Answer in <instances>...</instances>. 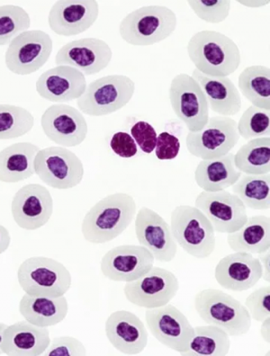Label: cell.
Wrapping results in <instances>:
<instances>
[{
    "mask_svg": "<svg viewBox=\"0 0 270 356\" xmlns=\"http://www.w3.org/2000/svg\"><path fill=\"white\" fill-rule=\"evenodd\" d=\"M137 207L133 196L115 193L98 201L83 220V237L92 244H105L119 237L134 222Z\"/></svg>",
    "mask_w": 270,
    "mask_h": 356,
    "instance_id": "obj_1",
    "label": "cell"
},
{
    "mask_svg": "<svg viewBox=\"0 0 270 356\" xmlns=\"http://www.w3.org/2000/svg\"><path fill=\"white\" fill-rule=\"evenodd\" d=\"M196 70L209 76H229L240 67L241 51L233 40L217 31L195 33L186 46Z\"/></svg>",
    "mask_w": 270,
    "mask_h": 356,
    "instance_id": "obj_2",
    "label": "cell"
},
{
    "mask_svg": "<svg viewBox=\"0 0 270 356\" xmlns=\"http://www.w3.org/2000/svg\"><path fill=\"white\" fill-rule=\"evenodd\" d=\"M177 15L165 6H144L121 21L122 40L134 46H150L164 41L176 30Z\"/></svg>",
    "mask_w": 270,
    "mask_h": 356,
    "instance_id": "obj_3",
    "label": "cell"
},
{
    "mask_svg": "<svg viewBox=\"0 0 270 356\" xmlns=\"http://www.w3.org/2000/svg\"><path fill=\"white\" fill-rule=\"evenodd\" d=\"M195 309L205 323L223 328L229 336H244L251 330L253 319L246 307L225 291H199L195 296Z\"/></svg>",
    "mask_w": 270,
    "mask_h": 356,
    "instance_id": "obj_4",
    "label": "cell"
},
{
    "mask_svg": "<svg viewBox=\"0 0 270 356\" xmlns=\"http://www.w3.org/2000/svg\"><path fill=\"white\" fill-rule=\"evenodd\" d=\"M170 229L177 244L195 259H204L216 250V232L199 209L180 205L170 216Z\"/></svg>",
    "mask_w": 270,
    "mask_h": 356,
    "instance_id": "obj_5",
    "label": "cell"
},
{
    "mask_svg": "<svg viewBox=\"0 0 270 356\" xmlns=\"http://www.w3.org/2000/svg\"><path fill=\"white\" fill-rule=\"evenodd\" d=\"M17 279L24 293L32 296H64L72 284V276L65 266L46 257L24 260L18 268Z\"/></svg>",
    "mask_w": 270,
    "mask_h": 356,
    "instance_id": "obj_6",
    "label": "cell"
},
{
    "mask_svg": "<svg viewBox=\"0 0 270 356\" xmlns=\"http://www.w3.org/2000/svg\"><path fill=\"white\" fill-rule=\"evenodd\" d=\"M134 92V82L129 76H105L87 86L84 94L77 100V106L87 115H109L124 108Z\"/></svg>",
    "mask_w": 270,
    "mask_h": 356,
    "instance_id": "obj_7",
    "label": "cell"
},
{
    "mask_svg": "<svg viewBox=\"0 0 270 356\" xmlns=\"http://www.w3.org/2000/svg\"><path fill=\"white\" fill-rule=\"evenodd\" d=\"M33 167L40 179L54 189L74 188L84 177L81 159L64 147L51 146L40 149Z\"/></svg>",
    "mask_w": 270,
    "mask_h": 356,
    "instance_id": "obj_8",
    "label": "cell"
},
{
    "mask_svg": "<svg viewBox=\"0 0 270 356\" xmlns=\"http://www.w3.org/2000/svg\"><path fill=\"white\" fill-rule=\"evenodd\" d=\"M237 122L227 116H214L201 131L186 135V148L192 156L213 159L228 154L240 140Z\"/></svg>",
    "mask_w": 270,
    "mask_h": 356,
    "instance_id": "obj_9",
    "label": "cell"
},
{
    "mask_svg": "<svg viewBox=\"0 0 270 356\" xmlns=\"http://www.w3.org/2000/svg\"><path fill=\"white\" fill-rule=\"evenodd\" d=\"M53 48V40L47 33L26 31L9 44L5 54L6 66L15 75L32 74L47 63Z\"/></svg>",
    "mask_w": 270,
    "mask_h": 356,
    "instance_id": "obj_10",
    "label": "cell"
},
{
    "mask_svg": "<svg viewBox=\"0 0 270 356\" xmlns=\"http://www.w3.org/2000/svg\"><path fill=\"white\" fill-rule=\"evenodd\" d=\"M171 106L177 118L189 131L196 133L209 120V106L207 97L192 76L181 73L175 76L170 87Z\"/></svg>",
    "mask_w": 270,
    "mask_h": 356,
    "instance_id": "obj_11",
    "label": "cell"
},
{
    "mask_svg": "<svg viewBox=\"0 0 270 356\" xmlns=\"http://www.w3.org/2000/svg\"><path fill=\"white\" fill-rule=\"evenodd\" d=\"M145 321L152 336L175 352L185 354L195 336V328L177 307L168 303L159 308L148 309Z\"/></svg>",
    "mask_w": 270,
    "mask_h": 356,
    "instance_id": "obj_12",
    "label": "cell"
},
{
    "mask_svg": "<svg viewBox=\"0 0 270 356\" xmlns=\"http://www.w3.org/2000/svg\"><path fill=\"white\" fill-rule=\"evenodd\" d=\"M179 290L180 282L173 272L153 266L143 277L127 282L124 293L129 302L148 309L167 305Z\"/></svg>",
    "mask_w": 270,
    "mask_h": 356,
    "instance_id": "obj_13",
    "label": "cell"
},
{
    "mask_svg": "<svg viewBox=\"0 0 270 356\" xmlns=\"http://www.w3.org/2000/svg\"><path fill=\"white\" fill-rule=\"evenodd\" d=\"M195 207L210 220L214 232L233 233L247 222V208L235 193L223 190L220 192H202L196 199Z\"/></svg>",
    "mask_w": 270,
    "mask_h": 356,
    "instance_id": "obj_14",
    "label": "cell"
},
{
    "mask_svg": "<svg viewBox=\"0 0 270 356\" xmlns=\"http://www.w3.org/2000/svg\"><path fill=\"white\" fill-rule=\"evenodd\" d=\"M154 257L143 245H122L107 251L100 263L101 272L113 282H133L143 277L154 265Z\"/></svg>",
    "mask_w": 270,
    "mask_h": 356,
    "instance_id": "obj_15",
    "label": "cell"
},
{
    "mask_svg": "<svg viewBox=\"0 0 270 356\" xmlns=\"http://www.w3.org/2000/svg\"><path fill=\"white\" fill-rule=\"evenodd\" d=\"M41 125L46 137L64 148L81 145L88 135L84 115L69 104H57L48 107L42 113Z\"/></svg>",
    "mask_w": 270,
    "mask_h": 356,
    "instance_id": "obj_16",
    "label": "cell"
},
{
    "mask_svg": "<svg viewBox=\"0 0 270 356\" xmlns=\"http://www.w3.org/2000/svg\"><path fill=\"white\" fill-rule=\"evenodd\" d=\"M15 222L26 230L41 229L54 213V200L50 191L39 184H29L18 190L11 204Z\"/></svg>",
    "mask_w": 270,
    "mask_h": 356,
    "instance_id": "obj_17",
    "label": "cell"
},
{
    "mask_svg": "<svg viewBox=\"0 0 270 356\" xmlns=\"http://www.w3.org/2000/svg\"><path fill=\"white\" fill-rule=\"evenodd\" d=\"M112 57L111 48L103 40L82 38L63 45L55 56V63L76 67L85 76H91L105 70Z\"/></svg>",
    "mask_w": 270,
    "mask_h": 356,
    "instance_id": "obj_18",
    "label": "cell"
},
{
    "mask_svg": "<svg viewBox=\"0 0 270 356\" xmlns=\"http://www.w3.org/2000/svg\"><path fill=\"white\" fill-rule=\"evenodd\" d=\"M135 234L140 245L148 248L155 260L170 262L176 257L177 244L170 226L152 209L143 207L138 211Z\"/></svg>",
    "mask_w": 270,
    "mask_h": 356,
    "instance_id": "obj_19",
    "label": "cell"
},
{
    "mask_svg": "<svg viewBox=\"0 0 270 356\" xmlns=\"http://www.w3.org/2000/svg\"><path fill=\"white\" fill-rule=\"evenodd\" d=\"M98 14L100 6L95 0H60L51 7L48 24L56 35L70 38L90 29Z\"/></svg>",
    "mask_w": 270,
    "mask_h": 356,
    "instance_id": "obj_20",
    "label": "cell"
},
{
    "mask_svg": "<svg viewBox=\"0 0 270 356\" xmlns=\"http://www.w3.org/2000/svg\"><path fill=\"white\" fill-rule=\"evenodd\" d=\"M87 79L76 67L59 65L46 70L36 81L42 99L58 104L78 100L87 88Z\"/></svg>",
    "mask_w": 270,
    "mask_h": 356,
    "instance_id": "obj_21",
    "label": "cell"
},
{
    "mask_svg": "<svg viewBox=\"0 0 270 356\" xmlns=\"http://www.w3.org/2000/svg\"><path fill=\"white\" fill-rule=\"evenodd\" d=\"M260 261L253 254L235 252L219 261L214 270V277L223 289L244 291L255 286L262 278Z\"/></svg>",
    "mask_w": 270,
    "mask_h": 356,
    "instance_id": "obj_22",
    "label": "cell"
},
{
    "mask_svg": "<svg viewBox=\"0 0 270 356\" xmlns=\"http://www.w3.org/2000/svg\"><path fill=\"white\" fill-rule=\"evenodd\" d=\"M106 334L111 345L125 355H137L148 345V331L141 318L127 311L113 312L106 319Z\"/></svg>",
    "mask_w": 270,
    "mask_h": 356,
    "instance_id": "obj_23",
    "label": "cell"
},
{
    "mask_svg": "<svg viewBox=\"0 0 270 356\" xmlns=\"http://www.w3.org/2000/svg\"><path fill=\"white\" fill-rule=\"evenodd\" d=\"M50 343L47 327L18 321L6 328L1 351L9 356H40L45 354Z\"/></svg>",
    "mask_w": 270,
    "mask_h": 356,
    "instance_id": "obj_24",
    "label": "cell"
},
{
    "mask_svg": "<svg viewBox=\"0 0 270 356\" xmlns=\"http://www.w3.org/2000/svg\"><path fill=\"white\" fill-rule=\"evenodd\" d=\"M192 78L200 86L212 111L227 118L241 111L240 92L228 76H209L195 70Z\"/></svg>",
    "mask_w": 270,
    "mask_h": 356,
    "instance_id": "obj_25",
    "label": "cell"
},
{
    "mask_svg": "<svg viewBox=\"0 0 270 356\" xmlns=\"http://www.w3.org/2000/svg\"><path fill=\"white\" fill-rule=\"evenodd\" d=\"M235 154H228L199 162L195 171V180L202 191L220 192L235 185L241 177L235 168Z\"/></svg>",
    "mask_w": 270,
    "mask_h": 356,
    "instance_id": "obj_26",
    "label": "cell"
},
{
    "mask_svg": "<svg viewBox=\"0 0 270 356\" xmlns=\"http://www.w3.org/2000/svg\"><path fill=\"white\" fill-rule=\"evenodd\" d=\"M38 146L31 143L12 144L0 152V181L18 183L35 175V159Z\"/></svg>",
    "mask_w": 270,
    "mask_h": 356,
    "instance_id": "obj_27",
    "label": "cell"
},
{
    "mask_svg": "<svg viewBox=\"0 0 270 356\" xmlns=\"http://www.w3.org/2000/svg\"><path fill=\"white\" fill-rule=\"evenodd\" d=\"M19 312L29 323L48 327L60 324L65 319L69 305L64 296L48 298L26 293L20 300Z\"/></svg>",
    "mask_w": 270,
    "mask_h": 356,
    "instance_id": "obj_28",
    "label": "cell"
},
{
    "mask_svg": "<svg viewBox=\"0 0 270 356\" xmlns=\"http://www.w3.org/2000/svg\"><path fill=\"white\" fill-rule=\"evenodd\" d=\"M229 247L235 252L262 254L270 250V220L269 216L248 218L247 222L227 237Z\"/></svg>",
    "mask_w": 270,
    "mask_h": 356,
    "instance_id": "obj_29",
    "label": "cell"
},
{
    "mask_svg": "<svg viewBox=\"0 0 270 356\" xmlns=\"http://www.w3.org/2000/svg\"><path fill=\"white\" fill-rule=\"evenodd\" d=\"M238 87L253 106L270 112V69L262 65L245 67L238 79Z\"/></svg>",
    "mask_w": 270,
    "mask_h": 356,
    "instance_id": "obj_30",
    "label": "cell"
},
{
    "mask_svg": "<svg viewBox=\"0 0 270 356\" xmlns=\"http://www.w3.org/2000/svg\"><path fill=\"white\" fill-rule=\"evenodd\" d=\"M235 168L245 175L269 174L270 138L250 140L241 146L233 158Z\"/></svg>",
    "mask_w": 270,
    "mask_h": 356,
    "instance_id": "obj_31",
    "label": "cell"
},
{
    "mask_svg": "<svg viewBox=\"0 0 270 356\" xmlns=\"http://www.w3.org/2000/svg\"><path fill=\"white\" fill-rule=\"evenodd\" d=\"M190 342L189 350L183 355L226 356L231 349V339L226 331L214 325L198 326Z\"/></svg>",
    "mask_w": 270,
    "mask_h": 356,
    "instance_id": "obj_32",
    "label": "cell"
},
{
    "mask_svg": "<svg viewBox=\"0 0 270 356\" xmlns=\"http://www.w3.org/2000/svg\"><path fill=\"white\" fill-rule=\"evenodd\" d=\"M232 193L241 199L246 208L256 211L269 210L270 175H241L232 186Z\"/></svg>",
    "mask_w": 270,
    "mask_h": 356,
    "instance_id": "obj_33",
    "label": "cell"
},
{
    "mask_svg": "<svg viewBox=\"0 0 270 356\" xmlns=\"http://www.w3.org/2000/svg\"><path fill=\"white\" fill-rule=\"evenodd\" d=\"M35 118L22 106L0 104V140L17 139L32 130Z\"/></svg>",
    "mask_w": 270,
    "mask_h": 356,
    "instance_id": "obj_34",
    "label": "cell"
},
{
    "mask_svg": "<svg viewBox=\"0 0 270 356\" xmlns=\"http://www.w3.org/2000/svg\"><path fill=\"white\" fill-rule=\"evenodd\" d=\"M30 15L19 6H0V46L10 44L18 35L29 31Z\"/></svg>",
    "mask_w": 270,
    "mask_h": 356,
    "instance_id": "obj_35",
    "label": "cell"
},
{
    "mask_svg": "<svg viewBox=\"0 0 270 356\" xmlns=\"http://www.w3.org/2000/svg\"><path fill=\"white\" fill-rule=\"evenodd\" d=\"M256 106L248 107L242 113L237 122L238 134L244 140H250L256 138L269 137L270 115Z\"/></svg>",
    "mask_w": 270,
    "mask_h": 356,
    "instance_id": "obj_36",
    "label": "cell"
},
{
    "mask_svg": "<svg viewBox=\"0 0 270 356\" xmlns=\"http://www.w3.org/2000/svg\"><path fill=\"white\" fill-rule=\"evenodd\" d=\"M189 5L201 20L219 24L228 17L232 3L229 0H192Z\"/></svg>",
    "mask_w": 270,
    "mask_h": 356,
    "instance_id": "obj_37",
    "label": "cell"
},
{
    "mask_svg": "<svg viewBox=\"0 0 270 356\" xmlns=\"http://www.w3.org/2000/svg\"><path fill=\"white\" fill-rule=\"evenodd\" d=\"M245 307L250 313L251 319L262 322L270 315V287L263 286L247 297Z\"/></svg>",
    "mask_w": 270,
    "mask_h": 356,
    "instance_id": "obj_38",
    "label": "cell"
},
{
    "mask_svg": "<svg viewBox=\"0 0 270 356\" xmlns=\"http://www.w3.org/2000/svg\"><path fill=\"white\" fill-rule=\"evenodd\" d=\"M46 356H84L87 349L81 341L72 337H60L50 343L45 352Z\"/></svg>",
    "mask_w": 270,
    "mask_h": 356,
    "instance_id": "obj_39",
    "label": "cell"
},
{
    "mask_svg": "<svg viewBox=\"0 0 270 356\" xmlns=\"http://www.w3.org/2000/svg\"><path fill=\"white\" fill-rule=\"evenodd\" d=\"M131 136L146 154H150L155 149L158 135L149 122H137L131 129Z\"/></svg>",
    "mask_w": 270,
    "mask_h": 356,
    "instance_id": "obj_40",
    "label": "cell"
},
{
    "mask_svg": "<svg viewBox=\"0 0 270 356\" xmlns=\"http://www.w3.org/2000/svg\"><path fill=\"white\" fill-rule=\"evenodd\" d=\"M154 150L159 161H173L179 155L180 140L175 135L164 131L157 137Z\"/></svg>",
    "mask_w": 270,
    "mask_h": 356,
    "instance_id": "obj_41",
    "label": "cell"
},
{
    "mask_svg": "<svg viewBox=\"0 0 270 356\" xmlns=\"http://www.w3.org/2000/svg\"><path fill=\"white\" fill-rule=\"evenodd\" d=\"M110 147L115 154L122 159L133 158L137 153V144L134 138L127 133L119 131L113 135Z\"/></svg>",
    "mask_w": 270,
    "mask_h": 356,
    "instance_id": "obj_42",
    "label": "cell"
},
{
    "mask_svg": "<svg viewBox=\"0 0 270 356\" xmlns=\"http://www.w3.org/2000/svg\"><path fill=\"white\" fill-rule=\"evenodd\" d=\"M11 243L10 233L6 227L0 224V254L8 250Z\"/></svg>",
    "mask_w": 270,
    "mask_h": 356,
    "instance_id": "obj_43",
    "label": "cell"
},
{
    "mask_svg": "<svg viewBox=\"0 0 270 356\" xmlns=\"http://www.w3.org/2000/svg\"><path fill=\"white\" fill-rule=\"evenodd\" d=\"M260 264H262L263 272L262 278L269 284V251L265 253L260 254Z\"/></svg>",
    "mask_w": 270,
    "mask_h": 356,
    "instance_id": "obj_44",
    "label": "cell"
},
{
    "mask_svg": "<svg viewBox=\"0 0 270 356\" xmlns=\"http://www.w3.org/2000/svg\"><path fill=\"white\" fill-rule=\"evenodd\" d=\"M8 327V325H6L5 323H0V355H2L3 353L1 351V345L3 341V337H4V332L6 330V328Z\"/></svg>",
    "mask_w": 270,
    "mask_h": 356,
    "instance_id": "obj_45",
    "label": "cell"
}]
</instances>
